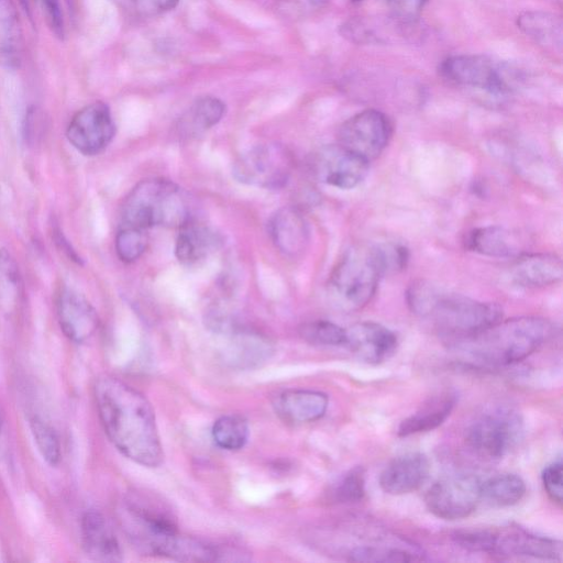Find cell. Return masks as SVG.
<instances>
[{
    "label": "cell",
    "mask_w": 563,
    "mask_h": 563,
    "mask_svg": "<svg viewBox=\"0 0 563 563\" xmlns=\"http://www.w3.org/2000/svg\"><path fill=\"white\" fill-rule=\"evenodd\" d=\"M95 400L108 438L122 454L147 467L163 462L155 415L140 391L115 377L103 376L95 384Z\"/></svg>",
    "instance_id": "obj_1"
},
{
    "label": "cell",
    "mask_w": 563,
    "mask_h": 563,
    "mask_svg": "<svg viewBox=\"0 0 563 563\" xmlns=\"http://www.w3.org/2000/svg\"><path fill=\"white\" fill-rule=\"evenodd\" d=\"M409 309L432 323L448 342L471 336L503 319L495 302L446 291L427 280L413 282L406 291Z\"/></svg>",
    "instance_id": "obj_2"
},
{
    "label": "cell",
    "mask_w": 563,
    "mask_h": 563,
    "mask_svg": "<svg viewBox=\"0 0 563 563\" xmlns=\"http://www.w3.org/2000/svg\"><path fill=\"white\" fill-rule=\"evenodd\" d=\"M553 334V325L541 317L500 319L464 339L449 342L464 358L484 366H508L538 351Z\"/></svg>",
    "instance_id": "obj_3"
},
{
    "label": "cell",
    "mask_w": 563,
    "mask_h": 563,
    "mask_svg": "<svg viewBox=\"0 0 563 563\" xmlns=\"http://www.w3.org/2000/svg\"><path fill=\"white\" fill-rule=\"evenodd\" d=\"M124 225L181 228L192 220L188 196L176 184L164 178L140 181L122 206Z\"/></svg>",
    "instance_id": "obj_4"
},
{
    "label": "cell",
    "mask_w": 563,
    "mask_h": 563,
    "mask_svg": "<svg viewBox=\"0 0 563 563\" xmlns=\"http://www.w3.org/2000/svg\"><path fill=\"white\" fill-rule=\"evenodd\" d=\"M385 273L378 245L351 246L330 275L329 288L334 302L346 312L361 310L376 294Z\"/></svg>",
    "instance_id": "obj_5"
},
{
    "label": "cell",
    "mask_w": 563,
    "mask_h": 563,
    "mask_svg": "<svg viewBox=\"0 0 563 563\" xmlns=\"http://www.w3.org/2000/svg\"><path fill=\"white\" fill-rule=\"evenodd\" d=\"M121 520L131 540L145 553L170 559L180 536L172 510L157 497L132 493L121 507Z\"/></svg>",
    "instance_id": "obj_6"
},
{
    "label": "cell",
    "mask_w": 563,
    "mask_h": 563,
    "mask_svg": "<svg viewBox=\"0 0 563 563\" xmlns=\"http://www.w3.org/2000/svg\"><path fill=\"white\" fill-rule=\"evenodd\" d=\"M521 416L507 406H495L475 417L465 432V442L476 455L498 460L517 446L522 438Z\"/></svg>",
    "instance_id": "obj_7"
},
{
    "label": "cell",
    "mask_w": 563,
    "mask_h": 563,
    "mask_svg": "<svg viewBox=\"0 0 563 563\" xmlns=\"http://www.w3.org/2000/svg\"><path fill=\"white\" fill-rule=\"evenodd\" d=\"M292 168V156L285 146L264 143L253 146L235 161L233 175L246 185L279 189L288 183Z\"/></svg>",
    "instance_id": "obj_8"
},
{
    "label": "cell",
    "mask_w": 563,
    "mask_h": 563,
    "mask_svg": "<svg viewBox=\"0 0 563 563\" xmlns=\"http://www.w3.org/2000/svg\"><path fill=\"white\" fill-rule=\"evenodd\" d=\"M482 481L473 474L454 473L438 478L424 496L429 511L444 520L468 517L481 503Z\"/></svg>",
    "instance_id": "obj_9"
},
{
    "label": "cell",
    "mask_w": 563,
    "mask_h": 563,
    "mask_svg": "<svg viewBox=\"0 0 563 563\" xmlns=\"http://www.w3.org/2000/svg\"><path fill=\"white\" fill-rule=\"evenodd\" d=\"M391 134L389 119L378 110L366 109L342 123L338 143L371 163L384 152Z\"/></svg>",
    "instance_id": "obj_10"
},
{
    "label": "cell",
    "mask_w": 563,
    "mask_h": 563,
    "mask_svg": "<svg viewBox=\"0 0 563 563\" xmlns=\"http://www.w3.org/2000/svg\"><path fill=\"white\" fill-rule=\"evenodd\" d=\"M441 76L450 82L504 93L509 89L507 69L484 55H454L440 65Z\"/></svg>",
    "instance_id": "obj_11"
},
{
    "label": "cell",
    "mask_w": 563,
    "mask_h": 563,
    "mask_svg": "<svg viewBox=\"0 0 563 563\" xmlns=\"http://www.w3.org/2000/svg\"><path fill=\"white\" fill-rule=\"evenodd\" d=\"M115 125L109 107L96 101L78 110L70 119L66 136L84 155L101 153L114 136Z\"/></svg>",
    "instance_id": "obj_12"
},
{
    "label": "cell",
    "mask_w": 563,
    "mask_h": 563,
    "mask_svg": "<svg viewBox=\"0 0 563 563\" xmlns=\"http://www.w3.org/2000/svg\"><path fill=\"white\" fill-rule=\"evenodd\" d=\"M312 169L322 183L352 189L365 179L369 162L336 143L325 145L314 154Z\"/></svg>",
    "instance_id": "obj_13"
},
{
    "label": "cell",
    "mask_w": 563,
    "mask_h": 563,
    "mask_svg": "<svg viewBox=\"0 0 563 563\" xmlns=\"http://www.w3.org/2000/svg\"><path fill=\"white\" fill-rule=\"evenodd\" d=\"M346 346L360 361L380 364L396 352L398 339L394 331L374 322L362 321L345 329Z\"/></svg>",
    "instance_id": "obj_14"
},
{
    "label": "cell",
    "mask_w": 563,
    "mask_h": 563,
    "mask_svg": "<svg viewBox=\"0 0 563 563\" xmlns=\"http://www.w3.org/2000/svg\"><path fill=\"white\" fill-rule=\"evenodd\" d=\"M431 465L421 452L401 454L390 461L379 476L380 488L398 496L417 490L428 478Z\"/></svg>",
    "instance_id": "obj_15"
},
{
    "label": "cell",
    "mask_w": 563,
    "mask_h": 563,
    "mask_svg": "<svg viewBox=\"0 0 563 563\" xmlns=\"http://www.w3.org/2000/svg\"><path fill=\"white\" fill-rule=\"evenodd\" d=\"M56 310L62 331L73 342L82 343L95 334L98 314L82 295L64 289L58 295Z\"/></svg>",
    "instance_id": "obj_16"
},
{
    "label": "cell",
    "mask_w": 563,
    "mask_h": 563,
    "mask_svg": "<svg viewBox=\"0 0 563 563\" xmlns=\"http://www.w3.org/2000/svg\"><path fill=\"white\" fill-rule=\"evenodd\" d=\"M492 553L499 556H526L542 560H561L562 543L522 529L494 531Z\"/></svg>",
    "instance_id": "obj_17"
},
{
    "label": "cell",
    "mask_w": 563,
    "mask_h": 563,
    "mask_svg": "<svg viewBox=\"0 0 563 563\" xmlns=\"http://www.w3.org/2000/svg\"><path fill=\"white\" fill-rule=\"evenodd\" d=\"M562 275V261L551 253H522L515 257L509 269L512 283L526 288L554 285Z\"/></svg>",
    "instance_id": "obj_18"
},
{
    "label": "cell",
    "mask_w": 563,
    "mask_h": 563,
    "mask_svg": "<svg viewBox=\"0 0 563 563\" xmlns=\"http://www.w3.org/2000/svg\"><path fill=\"white\" fill-rule=\"evenodd\" d=\"M269 233L278 251L291 258L306 251L310 236L305 217L294 207L276 211L269 221Z\"/></svg>",
    "instance_id": "obj_19"
},
{
    "label": "cell",
    "mask_w": 563,
    "mask_h": 563,
    "mask_svg": "<svg viewBox=\"0 0 563 563\" xmlns=\"http://www.w3.org/2000/svg\"><path fill=\"white\" fill-rule=\"evenodd\" d=\"M328 396L311 389H288L279 393L273 406L286 422L308 423L319 420L328 409Z\"/></svg>",
    "instance_id": "obj_20"
},
{
    "label": "cell",
    "mask_w": 563,
    "mask_h": 563,
    "mask_svg": "<svg viewBox=\"0 0 563 563\" xmlns=\"http://www.w3.org/2000/svg\"><path fill=\"white\" fill-rule=\"evenodd\" d=\"M81 538L86 552L97 561L119 562L122 559L120 543L102 514L85 512L81 518Z\"/></svg>",
    "instance_id": "obj_21"
},
{
    "label": "cell",
    "mask_w": 563,
    "mask_h": 563,
    "mask_svg": "<svg viewBox=\"0 0 563 563\" xmlns=\"http://www.w3.org/2000/svg\"><path fill=\"white\" fill-rule=\"evenodd\" d=\"M455 404L456 394L451 390L432 396L399 423L397 434L409 437L437 429L451 415Z\"/></svg>",
    "instance_id": "obj_22"
},
{
    "label": "cell",
    "mask_w": 563,
    "mask_h": 563,
    "mask_svg": "<svg viewBox=\"0 0 563 563\" xmlns=\"http://www.w3.org/2000/svg\"><path fill=\"white\" fill-rule=\"evenodd\" d=\"M465 244L468 250L490 257H516L522 254V242L518 235L500 225L473 229Z\"/></svg>",
    "instance_id": "obj_23"
},
{
    "label": "cell",
    "mask_w": 563,
    "mask_h": 563,
    "mask_svg": "<svg viewBox=\"0 0 563 563\" xmlns=\"http://www.w3.org/2000/svg\"><path fill=\"white\" fill-rule=\"evenodd\" d=\"M271 353L272 345L266 338L245 330L234 331L223 352L224 361L240 368L260 364Z\"/></svg>",
    "instance_id": "obj_24"
},
{
    "label": "cell",
    "mask_w": 563,
    "mask_h": 563,
    "mask_svg": "<svg viewBox=\"0 0 563 563\" xmlns=\"http://www.w3.org/2000/svg\"><path fill=\"white\" fill-rule=\"evenodd\" d=\"M22 29L12 0H0V66L15 68L22 57Z\"/></svg>",
    "instance_id": "obj_25"
},
{
    "label": "cell",
    "mask_w": 563,
    "mask_h": 563,
    "mask_svg": "<svg viewBox=\"0 0 563 563\" xmlns=\"http://www.w3.org/2000/svg\"><path fill=\"white\" fill-rule=\"evenodd\" d=\"M224 103L211 96L198 98L180 117L177 130L181 137H192L216 125L224 115Z\"/></svg>",
    "instance_id": "obj_26"
},
{
    "label": "cell",
    "mask_w": 563,
    "mask_h": 563,
    "mask_svg": "<svg viewBox=\"0 0 563 563\" xmlns=\"http://www.w3.org/2000/svg\"><path fill=\"white\" fill-rule=\"evenodd\" d=\"M176 240L175 254L183 264H194L211 252L219 243L210 229L192 220L183 225Z\"/></svg>",
    "instance_id": "obj_27"
},
{
    "label": "cell",
    "mask_w": 563,
    "mask_h": 563,
    "mask_svg": "<svg viewBox=\"0 0 563 563\" xmlns=\"http://www.w3.org/2000/svg\"><path fill=\"white\" fill-rule=\"evenodd\" d=\"M527 490L525 481L514 473L494 475L481 484V501L493 507L518 504Z\"/></svg>",
    "instance_id": "obj_28"
},
{
    "label": "cell",
    "mask_w": 563,
    "mask_h": 563,
    "mask_svg": "<svg viewBox=\"0 0 563 563\" xmlns=\"http://www.w3.org/2000/svg\"><path fill=\"white\" fill-rule=\"evenodd\" d=\"M23 296V280L15 258L5 250H0V311L14 312Z\"/></svg>",
    "instance_id": "obj_29"
},
{
    "label": "cell",
    "mask_w": 563,
    "mask_h": 563,
    "mask_svg": "<svg viewBox=\"0 0 563 563\" xmlns=\"http://www.w3.org/2000/svg\"><path fill=\"white\" fill-rule=\"evenodd\" d=\"M518 26L530 37L542 44H562L560 18L545 12H525L518 16Z\"/></svg>",
    "instance_id": "obj_30"
},
{
    "label": "cell",
    "mask_w": 563,
    "mask_h": 563,
    "mask_svg": "<svg viewBox=\"0 0 563 563\" xmlns=\"http://www.w3.org/2000/svg\"><path fill=\"white\" fill-rule=\"evenodd\" d=\"M247 421L239 415H225L216 420L212 438L216 444L225 450L242 449L249 439Z\"/></svg>",
    "instance_id": "obj_31"
},
{
    "label": "cell",
    "mask_w": 563,
    "mask_h": 563,
    "mask_svg": "<svg viewBox=\"0 0 563 563\" xmlns=\"http://www.w3.org/2000/svg\"><path fill=\"white\" fill-rule=\"evenodd\" d=\"M349 560L354 562L386 563L423 561L424 558L420 553L399 548L362 545L351 550Z\"/></svg>",
    "instance_id": "obj_32"
},
{
    "label": "cell",
    "mask_w": 563,
    "mask_h": 563,
    "mask_svg": "<svg viewBox=\"0 0 563 563\" xmlns=\"http://www.w3.org/2000/svg\"><path fill=\"white\" fill-rule=\"evenodd\" d=\"M301 338L313 345L341 346L345 344V329L328 320H314L301 324Z\"/></svg>",
    "instance_id": "obj_33"
},
{
    "label": "cell",
    "mask_w": 563,
    "mask_h": 563,
    "mask_svg": "<svg viewBox=\"0 0 563 563\" xmlns=\"http://www.w3.org/2000/svg\"><path fill=\"white\" fill-rule=\"evenodd\" d=\"M146 243L145 229L123 224L115 238L118 257L125 263L134 262L145 251Z\"/></svg>",
    "instance_id": "obj_34"
},
{
    "label": "cell",
    "mask_w": 563,
    "mask_h": 563,
    "mask_svg": "<svg viewBox=\"0 0 563 563\" xmlns=\"http://www.w3.org/2000/svg\"><path fill=\"white\" fill-rule=\"evenodd\" d=\"M30 426L41 455L49 465H56L60 460V444L54 428L38 417H33Z\"/></svg>",
    "instance_id": "obj_35"
},
{
    "label": "cell",
    "mask_w": 563,
    "mask_h": 563,
    "mask_svg": "<svg viewBox=\"0 0 563 563\" xmlns=\"http://www.w3.org/2000/svg\"><path fill=\"white\" fill-rule=\"evenodd\" d=\"M334 499L339 503L351 504L361 501L365 496V471L355 466L346 472L333 490Z\"/></svg>",
    "instance_id": "obj_36"
},
{
    "label": "cell",
    "mask_w": 563,
    "mask_h": 563,
    "mask_svg": "<svg viewBox=\"0 0 563 563\" xmlns=\"http://www.w3.org/2000/svg\"><path fill=\"white\" fill-rule=\"evenodd\" d=\"M495 533L486 529H464L452 534L456 544L468 551L492 553Z\"/></svg>",
    "instance_id": "obj_37"
},
{
    "label": "cell",
    "mask_w": 563,
    "mask_h": 563,
    "mask_svg": "<svg viewBox=\"0 0 563 563\" xmlns=\"http://www.w3.org/2000/svg\"><path fill=\"white\" fill-rule=\"evenodd\" d=\"M563 465L558 460L544 467L541 474L543 487L548 496L556 504H562L563 498Z\"/></svg>",
    "instance_id": "obj_38"
},
{
    "label": "cell",
    "mask_w": 563,
    "mask_h": 563,
    "mask_svg": "<svg viewBox=\"0 0 563 563\" xmlns=\"http://www.w3.org/2000/svg\"><path fill=\"white\" fill-rule=\"evenodd\" d=\"M41 3L53 33L63 37L65 35V22L59 0H41Z\"/></svg>",
    "instance_id": "obj_39"
},
{
    "label": "cell",
    "mask_w": 563,
    "mask_h": 563,
    "mask_svg": "<svg viewBox=\"0 0 563 563\" xmlns=\"http://www.w3.org/2000/svg\"><path fill=\"white\" fill-rule=\"evenodd\" d=\"M426 2L427 0H387L395 15L406 21L415 19Z\"/></svg>",
    "instance_id": "obj_40"
},
{
    "label": "cell",
    "mask_w": 563,
    "mask_h": 563,
    "mask_svg": "<svg viewBox=\"0 0 563 563\" xmlns=\"http://www.w3.org/2000/svg\"><path fill=\"white\" fill-rule=\"evenodd\" d=\"M143 15H156L175 8L180 0H131Z\"/></svg>",
    "instance_id": "obj_41"
},
{
    "label": "cell",
    "mask_w": 563,
    "mask_h": 563,
    "mask_svg": "<svg viewBox=\"0 0 563 563\" xmlns=\"http://www.w3.org/2000/svg\"><path fill=\"white\" fill-rule=\"evenodd\" d=\"M282 2L286 8L306 14L323 8L328 0H282Z\"/></svg>",
    "instance_id": "obj_42"
},
{
    "label": "cell",
    "mask_w": 563,
    "mask_h": 563,
    "mask_svg": "<svg viewBox=\"0 0 563 563\" xmlns=\"http://www.w3.org/2000/svg\"><path fill=\"white\" fill-rule=\"evenodd\" d=\"M8 437H7V423L2 407L0 405V456L7 452Z\"/></svg>",
    "instance_id": "obj_43"
},
{
    "label": "cell",
    "mask_w": 563,
    "mask_h": 563,
    "mask_svg": "<svg viewBox=\"0 0 563 563\" xmlns=\"http://www.w3.org/2000/svg\"><path fill=\"white\" fill-rule=\"evenodd\" d=\"M352 2H361L362 0H351Z\"/></svg>",
    "instance_id": "obj_44"
}]
</instances>
